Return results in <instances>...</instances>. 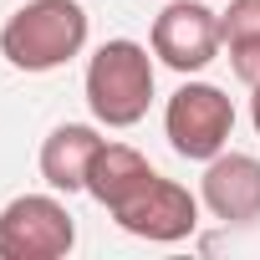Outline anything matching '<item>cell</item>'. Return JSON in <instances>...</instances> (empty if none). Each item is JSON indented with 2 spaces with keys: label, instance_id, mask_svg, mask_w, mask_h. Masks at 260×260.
Returning a JSON list of instances; mask_svg holds the SVG:
<instances>
[{
  "label": "cell",
  "instance_id": "3",
  "mask_svg": "<svg viewBox=\"0 0 260 260\" xmlns=\"http://www.w3.org/2000/svg\"><path fill=\"white\" fill-rule=\"evenodd\" d=\"M164 127H169V143L179 158H194V164H209L214 153H224L230 133H235V107L219 87L209 82H184L174 97H169V112H164Z\"/></svg>",
  "mask_w": 260,
  "mask_h": 260
},
{
  "label": "cell",
  "instance_id": "5",
  "mask_svg": "<svg viewBox=\"0 0 260 260\" xmlns=\"http://www.w3.org/2000/svg\"><path fill=\"white\" fill-rule=\"evenodd\" d=\"M224 36H219V16L199 0H174L153 21V56L174 72H204L219 56Z\"/></svg>",
  "mask_w": 260,
  "mask_h": 260
},
{
  "label": "cell",
  "instance_id": "9",
  "mask_svg": "<svg viewBox=\"0 0 260 260\" xmlns=\"http://www.w3.org/2000/svg\"><path fill=\"white\" fill-rule=\"evenodd\" d=\"M97 148H102V138H97V127H87V122L51 127V138L41 143V179L51 189H61V194L87 189V169H92Z\"/></svg>",
  "mask_w": 260,
  "mask_h": 260
},
{
  "label": "cell",
  "instance_id": "1",
  "mask_svg": "<svg viewBox=\"0 0 260 260\" xmlns=\"http://www.w3.org/2000/svg\"><path fill=\"white\" fill-rule=\"evenodd\" d=\"M87 46V11L77 0H26L0 31V56L16 72H56Z\"/></svg>",
  "mask_w": 260,
  "mask_h": 260
},
{
  "label": "cell",
  "instance_id": "10",
  "mask_svg": "<svg viewBox=\"0 0 260 260\" xmlns=\"http://www.w3.org/2000/svg\"><path fill=\"white\" fill-rule=\"evenodd\" d=\"M219 36H224V46L260 36V0H230V11L219 16Z\"/></svg>",
  "mask_w": 260,
  "mask_h": 260
},
{
  "label": "cell",
  "instance_id": "7",
  "mask_svg": "<svg viewBox=\"0 0 260 260\" xmlns=\"http://www.w3.org/2000/svg\"><path fill=\"white\" fill-rule=\"evenodd\" d=\"M199 199L224 224L260 219V158H250V153H214L209 169H204Z\"/></svg>",
  "mask_w": 260,
  "mask_h": 260
},
{
  "label": "cell",
  "instance_id": "12",
  "mask_svg": "<svg viewBox=\"0 0 260 260\" xmlns=\"http://www.w3.org/2000/svg\"><path fill=\"white\" fill-rule=\"evenodd\" d=\"M250 122H255V133H260V87H255V97H250Z\"/></svg>",
  "mask_w": 260,
  "mask_h": 260
},
{
  "label": "cell",
  "instance_id": "4",
  "mask_svg": "<svg viewBox=\"0 0 260 260\" xmlns=\"http://www.w3.org/2000/svg\"><path fill=\"white\" fill-rule=\"evenodd\" d=\"M72 245L77 224L51 194H21L0 209V260H61Z\"/></svg>",
  "mask_w": 260,
  "mask_h": 260
},
{
  "label": "cell",
  "instance_id": "11",
  "mask_svg": "<svg viewBox=\"0 0 260 260\" xmlns=\"http://www.w3.org/2000/svg\"><path fill=\"white\" fill-rule=\"evenodd\" d=\"M230 61H235V77H240L245 87H260V36L235 41V46H230Z\"/></svg>",
  "mask_w": 260,
  "mask_h": 260
},
{
  "label": "cell",
  "instance_id": "8",
  "mask_svg": "<svg viewBox=\"0 0 260 260\" xmlns=\"http://www.w3.org/2000/svg\"><path fill=\"white\" fill-rule=\"evenodd\" d=\"M158 174L148 169V158L127 143H102L92 169H87V194L102 204V209H122L138 189H148Z\"/></svg>",
  "mask_w": 260,
  "mask_h": 260
},
{
  "label": "cell",
  "instance_id": "2",
  "mask_svg": "<svg viewBox=\"0 0 260 260\" xmlns=\"http://www.w3.org/2000/svg\"><path fill=\"white\" fill-rule=\"evenodd\" d=\"M153 102V61L138 41H102L87 61V107L107 127H133L143 122Z\"/></svg>",
  "mask_w": 260,
  "mask_h": 260
},
{
  "label": "cell",
  "instance_id": "6",
  "mask_svg": "<svg viewBox=\"0 0 260 260\" xmlns=\"http://www.w3.org/2000/svg\"><path fill=\"white\" fill-rule=\"evenodd\" d=\"M112 219L138 235V240H153V245H174V240H189L194 224H199V199L174 184V179H153L148 189H138L122 209H112Z\"/></svg>",
  "mask_w": 260,
  "mask_h": 260
}]
</instances>
